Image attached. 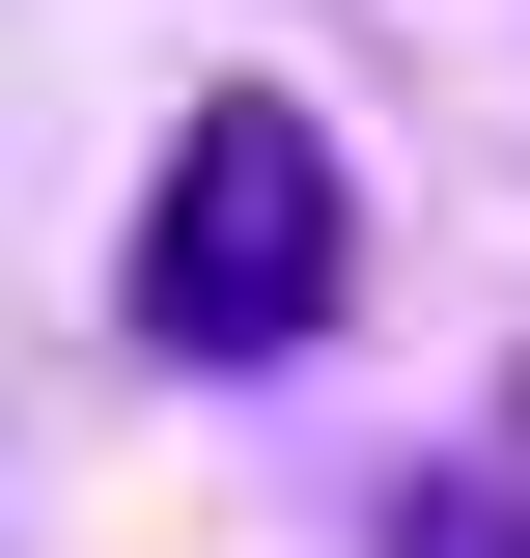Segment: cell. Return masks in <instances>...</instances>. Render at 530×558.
Wrapping results in <instances>:
<instances>
[{
  "label": "cell",
  "instance_id": "obj_1",
  "mask_svg": "<svg viewBox=\"0 0 530 558\" xmlns=\"http://www.w3.org/2000/svg\"><path fill=\"white\" fill-rule=\"evenodd\" d=\"M112 307H140V363H224V391H279V363L363 307V196H335L308 84H196V112H168Z\"/></svg>",
  "mask_w": 530,
  "mask_h": 558
},
{
  "label": "cell",
  "instance_id": "obj_2",
  "mask_svg": "<svg viewBox=\"0 0 530 558\" xmlns=\"http://www.w3.org/2000/svg\"><path fill=\"white\" fill-rule=\"evenodd\" d=\"M363 558H530V502H503V475H392V531H363Z\"/></svg>",
  "mask_w": 530,
  "mask_h": 558
}]
</instances>
